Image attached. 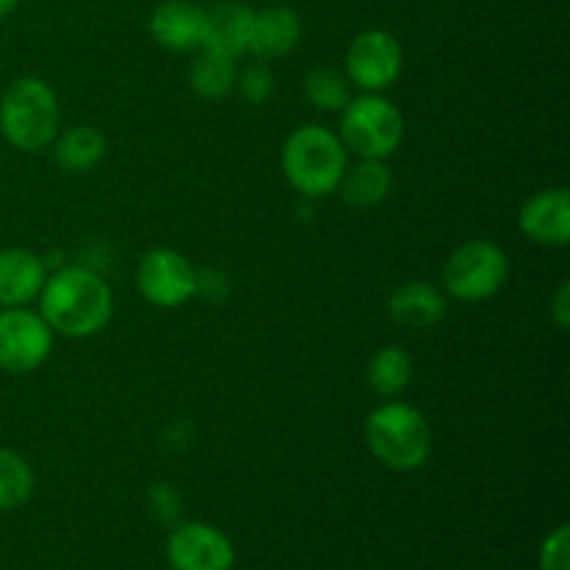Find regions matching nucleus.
<instances>
[{
    "label": "nucleus",
    "mask_w": 570,
    "mask_h": 570,
    "mask_svg": "<svg viewBox=\"0 0 570 570\" xmlns=\"http://www.w3.org/2000/svg\"><path fill=\"white\" fill-rule=\"evenodd\" d=\"M234 546L209 523H181L167 538V562L173 570H232Z\"/></svg>",
    "instance_id": "obj_10"
},
{
    "label": "nucleus",
    "mask_w": 570,
    "mask_h": 570,
    "mask_svg": "<svg viewBox=\"0 0 570 570\" xmlns=\"http://www.w3.org/2000/svg\"><path fill=\"white\" fill-rule=\"evenodd\" d=\"M237 83V59L220 50L200 48L189 67V87L206 100H220L234 92Z\"/></svg>",
    "instance_id": "obj_19"
},
{
    "label": "nucleus",
    "mask_w": 570,
    "mask_h": 570,
    "mask_svg": "<svg viewBox=\"0 0 570 570\" xmlns=\"http://www.w3.org/2000/svg\"><path fill=\"white\" fill-rule=\"evenodd\" d=\"M39 315L53 334L83 340L104 332L115 312V295L104 276L81 265L61 267L45 278L39 293Z\"/></svg>",
    "instance_id": "obj_1"
},
{
    "label": "nucleus",
    "mask_w": 570,
    "mask_h": 570,
    "mask_svg": "<svg viewBox=\"0 0 570 570\" xmlns=\"http://www.w3.org/2000/svg\"><path fill=\"white\" fill-rule=\"evenodd\" d=\"M348 167V150L326 126H301L287 137L282 150V170L289 187L306 198H326L337 193Z\"/></svg>",
    "instance_id": "obj_3"
},
{
    "label": "nucleus",
    "mask_w": 570,
    "mask_h": 570,
    "mask_svg": "<svg viewBox=\"0 0 570 570\" xmlns=\"http://www.w3.org/2000/svg\"><path fill=\"white\" fill-rule=\"evenodd\" d=\"M393 189V170L382 159H360L354 167H345L337 193L354 209H371L387 200Z\"/></svg>",
    "instance_id": "obj_17"
},
{
    "label": "nucleus",
    "mask_w": 570,
    "mask_h": 570,
    "mask_svg": "<svg viewBox=\"0 0 570 570\" xmlns=\"http://www.w3.org/2000/svg\"><path fill=\"white\" fill-rule=\"evenodd\" d=\"M150 37L156 45L176 53L204 48L206 39V9L193 0H165L150 14Z\"/></svg>",
    "instance_id": "obj_12"
},
{
    "label": "nucleus",
    "mask_w": 570,
    "mask_h": 570,
    "mask_svg": "<svg viewBox=\"0 0 570 570\" xmlns=\"http://www.w3.org/2000/svg\"><path fill=\"white\" fill-rule=\"evenodd\" d=\"M53 161L67 173H87L106 156V137L92 126H76L56 134L50 145Z\"/></svg>",
    "instance_id": "obj_18"
},
{
    "label": "nucleus",
    "mask_w": 570,
    "mask_h": 570,
    "mask_svg": "<svg viewBox=\"0 0 570 570\" xmlns=\"http://www.w3.org/2000/svg\"><path fill=\"white\" fill-rule=\"evenodd\" d=\"M53 351V328L39 312L28 306H11L0 312V371L31 373L45 365Z\"/></svg>",
    "instance_id": "obj_7"
},
{
    "label": "nucleus",
    "mask_w": 570,
    "mask_h": 570,
    "mask_svg": "<svg viewBox=\"0 0 570 570\" xmlns=\"http://www.w3.org/2000/svg\"><path fill=\"white\" fill-rule=\"evenodd\" d=\"M137 289L159 309H178L198 293V271L178 250L154 248L139 259Z\"/></svg>",
    "instance_id": "obj_9"
},
{
    "label": "nucleus",
    "mask_w": 570,
    "mask_h": 570,
    "mask_svg": "<svg viewBox=\"0 0 570 570\" xmlns=\"http://www.w3.org/2000/svg\"><path fill=\"white\" fill-rule=\"evenodd\" d=\"M234 89H239V95H243L248 104L262 106L271 100L273 89H276V76H273L267 61L256 59L250 61L248 67H243V70H237V83H234Z\"/></svg>",
    "instance_id": "obj_23"
},
{
    "label": "nucleus",
    "mask_w": 570,
    "mask_h": 570,
    "mask_svg": "<svg viewBox=\"0 0 570 570\" xmlns=\"http://www.w3.org/2000/svg\"><path fill=\"white\" fill-rule=\"evenodd\" d=\"M42 259L33 250L26 248H3L0 250V306H28L39 298L45 287Z\"/></svg>",
    "instance_id": "obj_14"
},
{
    "label": "nucleus",
    "mask_w": 570,
    "mask_h": 570,
    "mask_svg": "<svg viewBox=\"0 0 570 570\" xmlns=\"http://www.w3.org/2000/svg\"><path fill=\"white\" fill-rule=\"evenodd\" d=\"M271 3H282V0H271Z\"/></svg>",
    "instance_id": "obj_27"
},
{
    "label": "nucleus",
    "mask_w": 570,
    "mask_h": 570,
    "mask_svg": "<svg viewBox=\"0 0 570 570\" xmlns=\"http://www.w3.org/2000/svg\"><path fill=\"white\" fill-rule=\"evenodd\" d=\"M387 312L399 326L426 332L449 312V298L432 282H406L387 298Z\"/></svg>",
    "instance_id": "obj_13"
},
{
    "label": "nucleus",
    "mask_w": 570,
    "mask_h": 570,
    "mask_svg": "<svg viewBox=\"0 0 570 570\" xmlns=\"http://www.w3.org/2000/svg\"><path fill=\"white\" fill-rule=\"evenodd\" d=\"M301 31H304L301 17L287 6H271L265 11H256L248 53H254L262 61L282 59L298 48Z\"/></svg>",
    "instance_id": "obj_15"
},
{
    "label": "nucleus",
    "mask_w": 570,
    "mask_h": 570,
    "mask_svg": "<svg viewBox=\"0 0 570 570\" xmlns=\"http://www.w3.org/2000/svg\"><path fill=\"white\" fill-rule=\"evenodd\" d=\"M254 14L256 11H250L243 3H234V0H223L215 9H206L204 48L220 50V53L234 56V59L248 53Z\"/></svg>",
    "instance_id": "obj_16"
},
{
    "label": "nucleus",
    "mask_w": 570,
    "mask_h": 570,
    "mask_svg": "<svg viewBox=\"0 0 570 570\" xmlns=\"http://www.w3.org/2000/svg\"><path fill=\"white\" fill-rule=\"evenodd\" d=\"M59 98L42 78H17L0 98V134L22 154L48 150L59 134Z\"/></svg>",
    "instance_id": "obj_4"
},
{
    "label": "nucleus",
    "mask_w": 570,
    "mask_h": 570,
    "mask_svg": "<svg viewBox=\"0 0 570 570\" xmlns=\"http://www.w3.org/2000/svg\"><path fill=\"white\" fill-rule=\"evenodd\" d=\"M365 443L384 468L406 473L426 465L434 449V434L421 410L393 399L367 415Z\"/></svg>",
    "instance_id": "obj_2"
},
{
    "label": "nucleus",
    "mask_w": 570,
    "mask_h": 570,
    "mask_svg": "<svg viewBox=\"0 0 570 570\" xmlns=\"http://www.w3.org/2000/svg\"><path fill=\"white\" fill-rule=\"evenodd\" d=\"M340 142L360 159L387 161L404 139V117L399 106L379 92L351 98L340 117Z\"/></svg>",
    "instance_id": "obj_5"
},
{
    "label": "nucleus",
    "mask_w": 570,
    "mask_h": 570,
    "mask_svg": "<svg viewBox=\"0 0 570 570\" xmlns=\"http://www.w3.org/2000/svg\"><path fill=\"white\" fill-rule=\"evenodd\" d=\"M510 278V259L504 248L490 239H471L460 245L443 265V289L456 301L476 304L501 293Z\"/></svg>",
    "instance_id": "obj_6"
},
{
    "label": "nucleus",
    "mask_w": 570,
    "mask_h": 570,
    "mask_svg": "<svg viewBox=\"0 0 570 570\" xmlns=\"http://www.w3.org/2000/svg\"><path fill=\"white\" fill-rule=\"evenodd\" d=\"M17 3H20V0H0V17H9L11 11L17 9Z\"/></svg>",
    "instance_id": "obj_26"
},
{
    "label": "nucleus",
    "mask_w": 570,
    "mask_h": 570,
    "mask_svg": "<svg viewBox=\"0 0 570 570\" xmlns=\"http://www.w3.org/2000/svg\"><path fill=\"white\" fill-rule=\"evenodd\" d=\"M33 495V471L17 451L0 449V512L17 510Z\"/></svg>",
    "instance_id": "obj_22"
},
{
    "label": "nucleus",
    "mask_w": 570,
    "mask_h": 570,
    "mask_svg": "<svg viewBox=\"0 0 570 570\" xmlns=\"http://www.w3.org/2000/svg\"><path fill=\"white\" fill-rule=\"evenodd\" d=\"M518 228L532 243L546 248H566L570 243V193L549 187L534 193L518 212Z\"/></svg>",
    "instance_id": "obj_11"
},
{
    "label": "nucleus",
    "mask_w": 570,
    "mask_h": 570,
    "mask_svg": "<svg viewBox=\"0 0 570 570\" xmlns=\"http://www.w3.org/2000/svg\"><path fill=\"white\" fill-rule=\"evenodd\" d=\"M551 315H554L557 328L566 332L570 326V284L568 282H562L560 287H557L554 301H551Z\"/></svg>",
    "instance_id": "obj_25"
},
{
    "label": "nucleus",
    "mask_w": 570,
    "mask_h": 570,
    "mask_svg": "<svg viewBox=\"0 0 570 570\" xmlns=\"http://www.w3.org/2000/svg\"><path fill=\"white\" fill-rule=\"evenodd\" d=\"M540 570H570V529L557 527L540 549Z\"/></svg>",
    "instance_id": "obj_24"
},
{
    "label": "nucleus",
    "mask_w": 570,
    "mask_h": 570,
    "mask_svg": "<svg viewBox=\"0 0 570 570\" xmlns=\"http://www.w3.org/2000/svg\"><path fill=\"white\" fill-rule=\"evenodd\" d=\"M404 70V50L393 33L382 28H367L356 33L354 42L345 53V76L351 87H360L362 92H384L399 81Z\"/></svg>",
    "instance_id": "obj_8"
},
{
    "label": "nucleus",
    "mask_w": 570,
    "mask_h": 570,
    "mask_svg": "<svg viewBox=\"0 0 570 570\" xmlns=\"http://www.w3.org/2000/svg\"><path fill=\"white\" fill-rule=\"evenodd\" d=\"M412 371H415L412 356L401 345H384L367 362V384L379 399L393 401L410 387Z\"/></svg>",
    "instance_id": "obj_20"
},
{
    "label": "nucleus",
    "mask_w": 570,
    "mask_h": 570,
    "mask_svg": "<svg viewBox=\"0 0 570 570\" xmlns=\"http://www.w3.org/2000/svg\"><path fill=\"white\" fill-rule=\"evenodd\" d=\"M304 95L317 111H343L348 106L351 81L334 67H315L304 76Z\"/></svg>",
    "instance_id": "obj_21"
}]
</instances>
